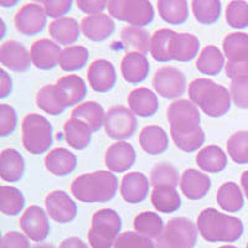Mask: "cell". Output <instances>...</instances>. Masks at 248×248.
Returning <instances> with one entry per match:
<instances>
[{
    "label": "cell",
    "mask_w": 248,
    "mask_h": 248,
    "mask_svg": "<svg viewBox=\"0 0 248 248\" xmlns=\"http://www.w3.org/2000/svg\"><path fill=\"white\" fill-rule=\"evenodd\" d=\"M118 190V179L109 170L87 172L76 178L71 192L77 200L86 203H103L112 200Z\"/></svg>",
    "instance_id": "obj_1"
},
{
    "label": "cell",
    "mask_w": 248,
    "mask_h": 248,
    "mask_svg": "<svg viewBox=\"0 0 248 248\" xmlns=\"http://www.w3.org/2000/svg\"><path fill=\"white\" fill-rule=\"evenodd\" d=\"M189 98L206 116L220 118L231 108V93L209 78H196L189 86Z\"/></svg>",
    "instance_id": "obj_2"
},
{
    "label": "cell",
    "mask_w": 248,
    "mask_h": 248,
    "mask_svg": "<svg viewBox=\"0 0 248 248\" xmlns=\"http://www.w3.org/2000/svg\"><path fill=\"white\" fill-rule=\"evenodd\" d=\"M196 226L199 233L209 242H236L243 233V223L238 217L222 214L214 207L201 211Z\"/></svg>",
    "instance_id": "obj_3"
},
{
    "label": "cell",
    "mask_w": 248,
    "mask_h": 248,
    "mask_svg": "<svg viewBox=\"0 0 248 248\" xmlns=\"http://www.w3.org/2000/svg\"><path fill=\"white\" fill-rule=\"evenodd\" d=\"M23 145L30 154H44L54 143V130L46 117L30 113L21 123Z\"/></svg>",
    "instance_id": "obj_4"
},
{
    "label": "cell",
    "mask_w": 248,
    "mask_h": 248,
    "mask_svg": "<svg viewBox=\"0 0 248 248\" xmlns=\"http://www.w3.org/2000/svg\"><path fill=\"white\" fill-rule=\"evenodd\" d=\"M122 218L112 209L98 210L92 217L88 242L92 248H112L121 234Z\"/></svg>",
    "instance_id": "obj_5"
},
{
    "label": "cell",
    "mask_w": 248,
    "mask_h": 248,
    "mask_svg": "<svg viewBox=\"0 0 248 248\" xmlns=\"http://www.w3.org/2000/svg\"><path fill=\"white\" fill-rule=\"evenodd\" d=\"M198 226L186 217H175L165 225L155 241V248H194L198 241Z\"/></svg>",
    "instance_id": "obj_6"
},
{
    "label": "cell",
    "mask_w": 248,
    "mask_h": 248,
    "mask_svg": "<svg viewBox=\"0 0 248 248\" xmlns=\"http://www.w3.org/2000/svg\"><path fill=\"white\" fill-rule=\"evenodd\" d=\"M107 9L112 17L137 28L149 25L154 19V9L147 0H112Z\"/></svg>",
    "instance_id": "obj_7"
},
{
    "label": "cell",
    "mask_w": 248,
    "mask_h": 248,
    "mask_svg": "<svg viewBox=\"0 0 248 248\" xmlns=\"http://www.w3.org/2000/svg\"><path fill=\"white\" fill-rule=\"evenodd\" d=\"M167 119L170 123V133H190L200 127L199 107L190 99H178L168 107Z\"/></svg>",
    "instance_id": "obj_8"
},
{
    "label": "cell",
    "mask_w": 248,
    "mask_h": 248,
    "mask_svg": "<svg viewBox=\"0 0 248 248\" xmlns=\"http://www.w3.org/2000/svg\"><path fill=\"white\" fill-rule=\"evenodd\" d=\"M137 125L136 114L124 106H114L106 113L105 130L109 138L123 141L136 133Z\"/></svg>",
    "instance_id": "obj_9"
},
{
    "label": "cell",
    "mask_w": 248,
    "mask_h": 248,
    "mask_svg": "<svg viewBox=\"0 0 248 248\" xmlns=\"http://www.w3.org/2000/svg\"><path fill=\"white\" fill-rule=\"evenodd\" d=\"M153 87L159 96L176 99L185 93L186 77L178 68L171 66L160 67L153 77Z\"/></svg>",
    "instance_id": "obj_10"
},
{
    "label": "cell",
    "mask_w": 248,
    "mask_h": 248,
    "mask_svg": "<svg viewBox=\"0 0 248 248\" xmlns=\"http://www.w3.org/2000/svg\"><path fill=\"white\" fill-rule=\"evenodd\" d=\"M47 23V14L43 5L29 3L20 8L14 19L16 30L25 36H35L40 34Z\"/></svg>",
    "instance_id": "obj_11"
},
{
    "label": "cell",
    "mask_w": 248,
    "mask_h": 248,
    "mask_svg": "<svg viewBox=\"0 0 248 248\" xmlns=\"http://www.w3.org/2000/svg\"><path fill=\"white\" fill-rule=\"evenodd\" d=\"M20 227L30 241L39 243L43 242L50 233V221H48L47 212L40 206H30L20 218Z\"/></svg>",
    "instance_id": "obj_12"
},
{
    "label": "cell",
    "mask_w": 248,
    "mask_h": 248,
    "mask_svg": "<svg viewBox=\"0 0 248 248\" xmlns=\"http://www.w3.org/2000/svg\"><path fill=\"white\" fill-rule=\"evenodd\" d=\"M48 216L59 223H70L77 216V205L70 195L61 190L52 191L45 198Z\"/></svg>",
    "instance_id": "obj_13"
},
{
    "label": "cell",
    "mask_w": 248,
    "mask_h": 248,
    "mask_svg": "<svg viewBox=\"0 0 248 248\" xmlns=\"http://www.w3.org/2000/svg\"><path fill=\"white\" fill-rule=\"evenodd\" d=\"M91 88L96 92H109L117 82V72L113 63L108 60L98 59L93 61L87 71Z\"/></svg>",
    "instance_id": "obj_14"
},
{
    "label": "cell",
    "mask_w": 248,
    "mask_h": 248,
    "mask_svg": "<svg viewBox=\"0 0 248 248\" xmlns=\"http://www.w3.org/2000/svg\"><path fill=\"white\" fill-rule=\"evenodd\" d=\"M0 62L14 72H25L32 63L30 52L16 40H8L0 46Z\"/></svg>",
    "instance_id": "obj_15"
},
{
    "label": "cell",
    "mask_w": 248,
    "mask_h": 248,
    "mask_svg": "<svg viewBox=\"0 0 248 248\" xmlns=\"http://www.w3.org/2000/svg\"><path fill=\"white\" fill-rule=\"evenodd\" d=\"M61 52L62 50L59 44H56L52 40H36L30 48L31 62L39 70H52L59 65Z\"/></svg>",
    "instance_id": "obj_16"
},
{
    "label": "cell",
    "mask_w": 248,
    "mask_h": 248,
    "mask_svg": "<svg viewBox=\"0 0 248 248\" xmlns=\"http://www.w3.org/2000/svg\"><path fill=\"white\" fill-rule=\"evenodd\" d=\"M137 154L132 144L127 141H117L107 149L105 163L108 170L117 174L125 172L136 163Z\"/></svg>",
    "instance_id": "obj_17"
},
{
    "label": "cell",
    "mask_w": 248,
    "mask_h": 248,
    "mask_svg": "<svg viewBox=\"0 0 248 248\" xmlns=\"http://www.w3.org/2000/svg\"><path fill=\"white\" fill-rule=\"evenodd\" d=\"M82 34L91 41H103L113 35L116 24L107 14L87 15L81 21Z\"/></svg>",
    "instance_id": "obj_18"
},
{
    "label": "cell",
    "mask_w": 248,
    "mask_h": 248,
    "mask_svg": "<svg viewBox=\"0 0 248 248\" xmlns=\"http://www.w3.org/2000/svg\"><path fill=\"white\" fill-rule=\"evenodd\" d=\"M181 192L190 200H200L209 194L211 179L196 169H187L180 178Z\"/></svg>",
    "instance_id": "obj_19"
},
{
    "label": "cell",
    "mask_w": 248,
    "mask_h": 248,
    "mask_svg": "<svg viewBox=\"0 0 248 248\" xmlns=\"http://www.w3.org/2000/svg\"><path fill=\"white\" fill-rule=\"evenodd\" d=\"M149 179L143 172L125 174L121 183V195L128 203H139L149 194Z\"/></svg>",
    "instance_id": "obj_20"
},
{
    "label": "cell",
    "mask_w": 248,
    "mask_h": 248,
    "mask_svg": "<svg viewBox=\"0 0 248 248\" xmlns=\"http://www.w3.org/2000/svg\"><path fill=\"white\" fill-rule=\"evenodd\" d=\"M149 71L150 65L145 55L139 54V52H128L122 59V76L128 83H132V85L140 83L147 78Z\"/></svg>",
    "instance_id": "obj_21"
},
{
    "label": "cell",
    "mask_w": 248,
    "mask_h": 248,
    "mask_svg": "<svg viewBox=\"0 0 248 248\" xmlns=\"http://www.w3.org/2000/svg\"><path fill=\"white\" fill-rule=\"evenodd\" d=\"M128 105H129V109L136 116L148 118L158 112L159 99L152 90L147 87H139L129 93Z\"/></svg>",
    "instance_id": "obj_22"
},
{
    "label": "cell",
    "mask_w": 248,
    "mask_h": 248,
    "mask_svg": "<svg viewBox=\"0 0 248 248\" xmlns=\"http://www.w3.org/2000/svg\"><path fill=\"white\" fill-rule=\"evenodd\" d=\"M48 32H50L55 43L68 47L78 40L82 32L81 24H78V21L74 17L63 16L61 19L54 20L50 24Z\"/></svg>",
    "instance_id": "obj_23"
},
{
    "label": "cell",
    "mask_w": 248,
    "mask_h": 248,
    "mask_svg": "<svg viewBox=\"0 0 248 248\" xmlns=\"http://www.w3.org/2000/svg\"><path fill=\"white\" fill-rule=\"evenodd\" d=\"M45 167L55 176H67L77 167V158L66 148H56L45 156Z\"/></svg>",
    "instance_id": "obj_24"
},
{
    "label": "cell",
    "mask_w": 248,
    "mask_h": 248,
    "mask_svg": "<svg viewBox=\"0 0 248 248\" xmlns=\"http://www.w3.org/2000/svg\"><path fill=\"white\" fill-rule=\"evenodd\" d=\"M25 160L23 155L14 148L4 149L0 155V176L4 181L16 183L23 178Z\"/></svg>",
    "instance_id": "obj_25"
},
{
    "label": "cell",
    "mask_w": 248,
    "mask_h": 248,
    "mask_svg": "<svg viewBox=\"0 0 248 248\" xmlns=\"http://www.w3.org/2000/svg\"><path fill=\"white\" fill-rule=\"evenodd\" d=\"M37 107L50 116H60L67 109V103L56 85H45L36 94Z\"/></svg>",
    "instance_id": "obj_26"
},
{
    "label": "cell",
    "mask_w": 248,
    "mask_h": 248,
    "mask_svg": "<svg viewBox=\"0 0 248 248\" xmlns=\"http://www.w3.org/2000/svg\"><path fill=\"white\" fill-rule=\"evenodd\" d=\"M71 118L85 122L92 132H98L105 127L106 112L98 102L88 101L77 106L71 113Z\"/></svg>",
    "instance_id": "obj_27"
},
{
    "label": "cell",
    "mask_w": 248,
    "mask_h": 248,
    "mask_svg": "<svg viewBox=\"0 0 248 248\" xmlns=\"http://www.w3.org/2000/svg\"><path fill=\"white\" fill-rule=\"evenodd\" d=\"M139 143L145 153L150 155L163 154L169 147L167 132L158 125H148L143 128L139 136Z\"/></svg>",
    "instance_id": "obj_28"
},
{
    "label": "cell",
    "mask_w": 248,
    "mask_h": 248,
    "mask_svg": "<svg viewBox=\"0 0 248 248\" xmlns=\"http://www.w3.org/2000/svg\"><path fill=\"white\" fill-rule=\"evenodd\" d=\"M150 201L154 209L163 214H172L181 206V199L176 187L163 185L154 187L150 195Z\"/></svg>",
    "instance_id": "obj_29"
},
{
    "label": "cell",
    "mask_w": 248,
    "mask_h": 248,
    "mask_svg": "<svg viewBox=\"0 0 248 248\" xmlns=\"http://www.w3.org/2000/svg\"><path fill=\"white\" fill-rule=\"evenodd\" d=\"M56 86L61 91L62 96L67 103V107L78 105L87 94V86L83 78L78 75H67V76L61 77L57 79Z\"/></svg>",
    "instance_id": "obj_30"
},
{
    "label": "cell",
    "mask_w": 248,
    "mask_h": 248,
    "mask_svg": "<svg viewBox=\"0 0 248 248\" xmlns=\"http://www.w3.org/2000/svg\"><path fill=\"white\" fill-rule=\"evenodd\" d=\"M196 164L203 171L217 174L227 167V155L217 145H207L196 154Z\"/></svg>",
    "instance_id": "obj_31"
},
{
    "label": "cell",
    "mask_w": 248,
    "mask_h": 248,
    "mask_svg": "<svg viewBox=\"0 0 248 248\" xmlns=\"http://www.w3.org/2000/svg\"><path fill=\"white\" fill-rule=\"evenodd\" d=\"M175 32L171 29H159L150 37L149 52L155 61H171V46L174 41Z\"/></svg>",
    "instance_id": "obj_32"
},
{
    "label": "cell",
    "mask_w": 248,
    "mask_h": 248,
    "mask_svg": "<svg viewBox=\"0 0 248 248\" xmlns=\"http://www.w3.org/2000/svg\"><path fill=\"white\" fill-rule=\"evenodd\" d=\"M66 141L71 148L76 150H83L88 147L92 140V130L85 122L79 119L70 118L66 122L65 127Z\"/></svg>",
    "instance_id": "obj_33"
},
{
    "label": "cell",
    "mask_w": 248,
    "mask_h": 248,
    "mask_svg": "<svg viewBox=\"0 0 248 248\" xmlns=\"http://www.w3.org/2000/svg\"><path fill=\"white\" fill-rule=\"evenodd\" d=\"M200 41L195 35L183 32L176 34L171 46V59L179 62L191 61L199 54Z\"/></svg>",
    "instance_id": "obj_34"
},
{
    "label": "cell",
    "mask_w": 248,
    "mask_h": 248,
    "mask_svg": "<svg viewBox=\"0 0 248 248\" xmlns=\"http://www.w3.org/2000/svg\"><path fill=\"white\" fill-rule=\"evenodd\" d=\"M150 35L144 28L137 26H125L121 31V40L124 47L129 52H139L147 55L150 47Z\"/></svg>",
    "instance_id": "obj_35"
},
{
    "label": "cell",
    "mask_w": 248,
    "mask_h": 248,
    "mask_svg": "<svg viewBox=\"0 0 248 248\" xmlns=\"http://www.w3.org/2000/svg\"><path fill=\"white\" fill-rule=\"evenodd\" d=\"M225 66V55L221 52L220 48L214 45L206 46L196 60V68L199 72L209 76L218 75Z\"/></svg>",
    "instance_id": "obj_36"
},
{
    "label": "cell",
    "mask_w": 248,
    "mask_h": 248,
    "mask_svg": "<svg viewBox=\"0 0 248 248\" xmlns=\"http://www.w3.org/2000/svg\"><path fill=\"white\" fill-rule=\"evenodd\" d=\"M217 203L226 212H238L243 207V194L238 184L229 181L220 186L216 195Z\"/></svg>",
    "instance_id": "obj_37"
},
{
    "label": "cell",
    "mask_w": 248,
    "mask_h": 248,
    "mask_svg": "<svg viewBox=\"0 0 248 248\" xmlns=\"http://www.w3.org/2000/svg\"><path fill=\"white\" fill-rule=\"evenodd\" d=\"M158 10L161 19L171 25H181L189 19V3L185 0H160Z\"/></svg>",
    "instance_id": "obj_38"
},
{
    "label": "cell",
    "mask_w": 248,
    "mask_h": 248,
    "mask_svg": "<svg viewBox=\"0 0 248 248\" xmlns=\"http://www.w3.org/2000/svg\"><path fill=\"white\" fill-rule=\"evenodd\" d=\"M133 226L136 232H138L141 236L148 237L150 240H154V238L156 240L165 229L163 218L159 216V214L152 211H144L137 215Z\"/></svg>",
    "instance_id": "obj_39"
},
{
    "label": "cell",
    "mask_w": 248,
    "mask_h": 248,
    "mask_svg": "<svg viewBox=\"0 0 248 248\" xmlns=\"http://www.w3.org/2000/svg\"><path fill=\"white\" fill-rule=\"evenodd\" d=\"M223 55L229 61L248 60V35L245 32H232L223 39Z\"/></svg>",
    "instance_id": "obj_40"
},
{
    "label": "cell",
    "mask_w": 248,
    "mask_h": 248,
    "mask_svg": "<svg viewBox=\"0 0 248 248\" xmlns=\"http://www.w3.org/2000/svg\"><path fill=\"white\" fill-rule=\"evenodd\" d=\"M88 50L83 46L72 45L62 50L59 66L66 72L77 71L85 67L88 61Z\"/></svg>",
    "instance_id": "obj_41"
},
{
    "label": "cell",
    "mask_w": 248,
    "mask_h": 248,
    "mask_svg": "<svg viewBox=\"0 0 248 248\" xmlns=\"http://www.w3.org/2000/svg\"><path fill=\"white\" fill-rule=\"evenodd\" d=\"M192 13L196 19L202 25H211L220 19L221 1L218 0H194L191 3Z\"/></svg>",
    "instance_id": "obj_42"
},
{
    "label": "cell",
    "mask_w": 248,
    "mask_h": 248,
    "mask_svg": "<svg viewBox=\"0 0 248 248\" xmlns=\"http://www.w3.org/2000/svg\"><path fill=\"white\" fill-rule=\"evenodd\" d=\"M25 198L23 192L13 186H1L0 194V210L6 216H16L23 211Z\"/></svg>",
    "instance_id": "obj_43"
},
{
    "label": "cell",
    "mask_w": 248,
    "mask_h": 248,
    "mask_svg": "<svg viewBox=\"0 0 248 248\" xmlns=\"http://www.w3.org/2000/svg\"><path fill=\"white\" fill-rule=\"evenodd\" d=\"M150 184L153 187L163 185L178 187V185H180L178 169L172 164L165 161L156 164L150 171Z\"/></svg>",
    "instance_id": "obj_44"
},
{
    "label": "cell",
    "mask_w": 248,
    "mask_h": 248,
    "mask_svg": "<svg viewBox=\"0 0 248 248\" xmlns=\"http://www.w3.org/2000/svg\"><path fill=\"white\" fill-rule=\"evenodd\" d=\"M227 153L234 163L248 164V130H240L230 137Z\"/></svg>",
    "instance_id": "obj_45"
},
{
    "label": "cell",
    "mask_w": 248,
    "mask_h": 248,
    "mask_svg": "<svg viewBox=\"0 0 248 248\" xmlns=\"http://www.w3.org/2000/svg\"><path fill=\"white\" fill-rule=\"evenodd\" d=\"M175 145L186 153L196 152L205 143V132L202 128L190 133H170Z\"/></svg>",
    "instance_id": "obj_46"
},
{
    "label": "cell",
    "mask_w": 248,
    "mask_h": 248,
    "mask_svg": "<svg viewBox=\"0 0 248 248\" xmlns=\"http://www.w3.org/2000/svg\"><path fill=\"white\" fill-rule=\"evenodd\" d=\"M226 21L231 28L243 29L248 26V4L241 0L230 1L226 8Z\"/></svg>",
    "instance_id": "obj_47"
},
{
    "label": "cell",
    "mask_w": 248,
    "mask_h": 248,
    "mask_svg": "<svg viewBox=\"0 0 248 248\" xmlns=\"http://www.w3.org/2000/svg\"><path fill=\"white\" fill-rule=\"evenodd\" d=\"M114 248H155V243L138 232L127 231L119 234Z\"/></svg>",
    "instance_id": "obj_48"
},
{
    "label": "cell",
    "mask_w": 248,
    "mask_h": 248,
    "mask_svg": "<svg viewBox=\"0 0 248 248\" xmlns=\"http://www.w3.org/2000/svg\"><path fill=\"white\" fill-rule=\"evenodd\" d=\"M17 125V113L12 106L0 105V136H10Z\"/></svg>",
    "instance_id": "obj_49"
},
{
    "label": "cell",
    "mask_w": 248,
    "mask_h": 248,
    "mask_svg": "<svg viewBox=\"0 0 248 248\" xmlns=\"http://www.w3.org/2000/svg\"><path fill=\"white\" fill-rule=\"evenodd\" d=\"M230 93L237 107L248 109V78L232 81L230 85Z\"/></svg>",
    "instance_id": "obj_50"
},
{
    "label": "cell",
    "mask_w": 248,
    "mask_h": 248,
    "mask_svg": "<svg viewBox=\"0 0 248 248\" xmlns=\"http://www.w3.org/2000/svg\"><path fill=\"white\" fill-rule=\"evenodd\" d=\"M72 1L71 0H46L43 1L41 5L45 9L47 16L56 19H61L63 15L67 14L72 9Z\"/></svg>",
    "instance_id": "obj_51"
},
{
    "label": "cell",
    "mask_w": 248,
    "mask_h": 248,
    "mask_svg": "<svg viewBox=\"0 0 248 248\" xmlns=\"http://www.w3.org/2000/svg\"><path fill=\"white\" fill-rule=\"evenodd\" d=\"M0 248H30V241L24 233L10 231L1 237Z\"/></svg>",
    "instance_id": "obj_52"
},
{
    "label": "cell",
    "mask_w": 248,
    "mask_h": 248,
    "mask_svg": "<svg viewBox=\"0 0 248 248\" xmlns=\"http://www.w3.org/2000/svg\"><path fill=\"white\" fill-rule=\"evenodd\" d=\"M226 75L232 81L248 78V60L243 61H227L225 66Z\"/></svg>",
    "instance_id": "obj_53"
},
{
    "label": "cell",
    "mask_w": 248,
    "mask_h": 248,
    "mask_svg": "<svg viewBox=\"0 0 248 248\" xmlns=\"http://www.w3.org/2000/svg\"><path fill=\"white\" fill-rule=\"evenodd\" d=\"M107 3L105 0H79L77 1V8L87 15H96L102 14L107 8Z\"/></svg>",
    "instance_id": "obj_54"
},
{
    "label": "cell",
    "mask_w": 248,
    "mask_h": 248,
    "mask_svg": "<svg viewBox=\"0 0 248 248\" xmlns=\"http://www.w3.org/2000/svg\"><path fill=\"white\" fill-rule=\"evenodd\" d=\"M13 81L5 70L0 71V98H6L12 93Z\"/></svg>",
    "instance_id": "obj_55"
},
{
    "label": "cell",
    "mask_w": 248,
    "mask_h": 248,
    "mask_svg": "<svg viewBox=\"0 0 248 248\" xmlns=\"http://www.w3.org/2000/svg\"><path fill=\"white\" fill-rule=\"evenodd\" d=\"M59 248H88V246L78 237H70L62 241Z\"/></svg>",
    "instance_id": "obj_56"
},
{
    "label": "cell",
    "mask_w": 248,
    "mask_h": 248,
    "mask_svg": "<svg viewBox=\"0 0 248 248\" xmlns=\"http://www.w3.org/2000/svg\"><path fill=\"white\" fill-rule=\"evenodd\" d=\"M241 185H242L243 194L246 195V198L248 199V170H246L241 176Z\"/></svg>",
    "instance_id": "obj_57"
},
{
    "label": "cell",
    "mask_w": 248,
    "mask_h": 248,
    "mask_svg": "<svg viewBox=\"0 0 248 248\" xmlns=\"http://www.w3.org/2000/svg\"><path fill=\"white\" fill-rule=\"evenodd\" d=\"M16 4L17 1H0V5L5 6V8H8V6H14Z\"/></svg>",
    "instance_id": "obj_58"
},
{
    "label": "cell",
    "mask_w": 248,
    "mask_h": 248,
    "mask_svg": "<svg viewBox=\"0 0 248 248\" xmlns=\"http://www.w3.org/2000/svg\"><path fill=\"white\" fill-rule=\"evenodd\" d=\"M32 248H55L54 246L51 245H47V243H40V245H36L35 247Z\"/></svg>",
    "instance_id": "obj_59"
},
{
    "label": "cell",
    "mask_w": 248,
    "mask_h": 248,
    "mask_svg": "<svg viewBox=\"0 0 248 248\" xmlns=\"http://www.w3.org/2000/svg\"><path fill=\"white\" fill-rule=\"evenodd\" d=\"M218 248H237V247H234V246H231V245H226V246H221V247Z\"/></svg>",
    "instance_id": "obj_60"
},
{
    "label": "cell",
    "mask_w": 248,
    "mask_h": 248,
    "mask_svg": "<svg viewBox=\"0 0 248 248\" xmlns=\"http://www.w3.org/2000/svg\"><path fill=\"white\" fill-rule=\"evenodd\" d=\"M246 248H248V243H247V247H246Z\"/></svg>",
    "instance_id": "obj_61"
}]
</instances>
